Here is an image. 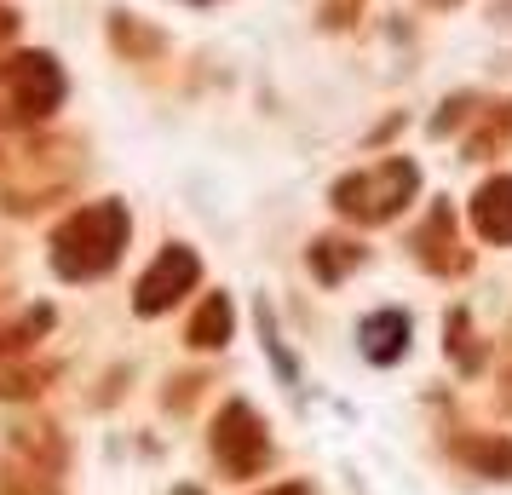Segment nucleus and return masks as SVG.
I'll use <instances>...</instances> for the list:
<instances>
[{
    "label": "nucleus",
    "mask_w": 512,
    "mask_h": 495,
    "mask_svg": "<svg viewBox=\"0 0 512 495\" xmlns=\"http://www.w3.org/2000/svg\"><path fill=\"white\" fill-rule=\"evenodd\" d=\"M127 236H133L127 202H87L52 231V271L64 283H93V277H104L121 260Z\"/></svg>",
    "instance_id": "obj_1"
},
{
    "label": "nucleus",
    "mask_w": 512,
    "mask_h": 495,
    "mask_svg": "<svg viewBox=\"0 0 512 495\" xmlns=\"http://www.w3.org/2000/svg\"><path fill=\"white\" fill-rule=\"evenodd\" d=\"M64 104V70L52 52L0 58V127H35Z\"/></svg>",
    "instance_id": "obj_2"
},
{
    "label": "nucleus",
    "mask_w": 512,
    "mask_h": 495,
    "mask_svg": "<svg viewBox=\"0 0 512 495\" xmlns=\"http://www.w3.org/2000/svg\"><path fill=\"white\" fill-rule=\"evenodd\" d=\"M420 190V167L409 156H392V162H374L369 173H351L334 185V208L357 219V225H386L415 202Z\"/></svg>",
    "instance_id": "obj_3"
},
{
    "label": "nucleus",
    "mask_w": 512,
    "mask_h": 495,
    "mask_svg": "<svg viewBox=\"0 0 512 495\" xmlns=\"http://www.w3.org/2000/svg\"><path fill=\"white\" fill-rule=\"evenodd\" d=\"M213 455L231 478H254V472L271 467V438H265V421H259L248 403H225L219 421H213Z\"/></svg>",
    "instance_id": "obj_4"
},
{
    "label": "nucleus",
    "mask_w": 512,
    "mask_h": 495,
    "mask_svg": "<svg viewBox=\"0 0 512 495\" xmlns=\"http://www.w3.org/2000/svg\"><path fill=\"white\" fill-rule=\"evenodd\" d=\"M196 277H202V260L190 254L185 242H173V248H162V254H156V265L139 277L133 311H139V317H162V311H173L190 288H196Z\"/></svg>",
    "instance_id": "obj_5"
},
{
    "label": "nucleus",
    "mask_w": 512,
    "mask_h": 495,
    "mask_svg": "<svg viewBox=\"0 0 512 495\" xmlns=\"http://www.w3.org/2000/svg\"><path fill=\"white\" fill-rule=\"evenodd\" d=\"M472 225H478V236H489V242H512V173L489 179V185L472 196Z\"/></svg>",
    "instance_id": "obj_6"
},
{
    "label": "nucleus",
    "mask_w": 512,
    "mask_h": 495,
    "mask_svg": "<svg viewBox=\"0 0 512 495\" xmlns=\"http://www.w3.org/2000/svg\"><path fill=\"white\" fill-rule=\"evenodd\" d=\"M403 346H409V317L403 311H374L363 323V357L369 363H397Z\"/></svg>",
    "instance_id": "obj_7"
},
{
    "label": "nucleus",
    "mask_w": 512,
    "mask_h": 495,
    "mask_svg": "<svg viewBox=\"0 0 512 495\" xmlns=\"http://www.w3.org/2000/svg\"><path fill=\"white\" fill-rule=\"evenodd\" d=\"M449 225H455V213L449 208H432V219H426V231L415 236L420 260L432 265V271H466L461 254H449V248H461V242H449Z\"/></svg>",
    "instance_id": "obj_8"
},
{
    "label": "nucleus",
    "mask_w": 512,
    "mask_h": 495,
    "mask_svg": "<svg viewBox=\"0 0 512 495\" xmlns=\"http://www.w3.org/2000/svg\"><path fill=\"white\" fill-rule=\"evenodd\" d=\"M231 329H236L231 300H225V294H208V300H202V311L190 317V346L213 352V346H225V340H231Z\"/></svg>",
    "instance_id": "obj_9"
},
{
    "label": "nucleus",
    "mask_w": 512,
    "mask_h": 495,
    "mask_svg": "<svg viewBox=\"0 0 512 495\" xmlns=\"http://www.w3.org/2000/svg\"><path fill=\"white\" fill-rule=\"evenodd\" d=\"M363 265V248L357 242H340V236H323L317 248H311V271L323 277V283H340L346 271H357Z\"/></svg>",
    "instance_id": "obj_10"
},
{
    "label": "nucleus",
    "mask_w": 512,
    "mask_h": 495,
    "mask_svg": "<svg viewBox=\"0 0 512 495\" xmlns=\"http://www.w3.org/2000/svg\"><path fill=\"white\" fill-rule=\"evenodd\" d=\"M47 329H52V306H35V311H24L18 323H6V329H0V357H12V352H29V340H41Z\"/></svg>",
    "instance_id": "obj_11"
},
{
    "label": "nucleus",
    "mask_w": 512,
    "mask_h": 495,
    "mask_svg": "<svg viewBox=\"0 0 512 495\" xmlns=\"http://www.w3.org/2000/svg\"><path fill=\"white\" fill-rule=\"evenodd\" d=\"M461 455H466V461H478L489 478H507V472H512V444H466Z\"/></svg>",
    "instance_id": "obj_12"
},
{
    "label": "nucleus",
    "mask_w": 512,
    "mask_h": 495,
    "mask_svg": "<svg viewBox=\"0 0 512 495\" xmlns=\"http://www.w3.org/2000/svg\"><path fill=\"white\" fill-rule=\"evenodd\" d=\"M12 29H18V12H12V6H0V41H12Z\"/></svg>",
    "instance_id": "obj_13"
},
{
    "label": "nucleus",
    "mask_w": 512,
    "mask_h": 495,
    "mask_svg": "<svg viewBox=\"0 0 512 495\" xmlns=\"http://www.w3.org/2000/svg\"><path fill=\"white\" fill-rule=\"evenodd\" d=\"M265 495H305L300 484H282V490H265Z\"/></svg>",
    "instance_id": "obj_14"
},
{
    "label": "nucleus",
    "mask_w": 512,
    "mask_h": 495,
    "mask_svg": "<svg viewBox=\"0 0 512 495\" xmlns=\"http://www.w3.org/2000/svg\"><path fill=\"white\" fill-rule=\"evenodd\" d=\"M432 6H455V0H432Z\"/></svg>",
    "instance_id": "obj_15"
}]
</instances>
